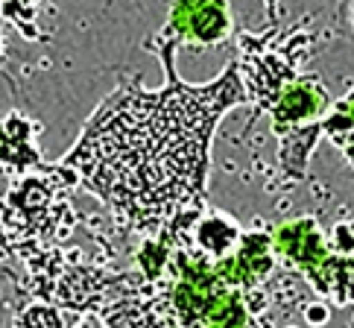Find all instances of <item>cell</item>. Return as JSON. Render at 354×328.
Segmentation results:
<instances>
[{
    "label": "cell",
    "mask_w": 354,
    "mask_h": 328,
    "mask_svg": "<svg viewBox=\"0 0 354 328\" xmlns=\"http://www.w3.org/2000/svg\"><path fill=\"white\" fill-rule=\"evenodd\" d=\"M305 317H308V322H313V325H322V322H328V308L310 305V308L305 311Z\"/></svg>",
    "instance_id": "cell-13"
},
{
    "label": "cell",
    "mask_w": 354,
    "mask_h": 328,
    "mask_svg": "<svg viewBox=\"0 0 354 328\" xmlns=\"http://www.w3.org/2000/svg\"><path fill=\"white\" fill-rule=\"evenodd\" d=\"M232 30V6L223 0H182L170 9V24L164 35L179 47L182 42L217 44Z\"/></svg>",
    "instance_id": "cell-4"
},
{
    "label": "cell",
    "mask_w": 354,
    "mask_h": 328,
    "mask_svg": "<svg viewBox=\"0 0 354 328\" xmlns=\"http://www.w3.org/2000/svg\"><path fill=\"white\" fill-rule=\"evenodd\" d=\"M270 241H272V255H281L287 264H293L296 270L305 273V279H310L322 267L328 255H334L313 217L281 223L275 232H270Z\"/></svg>",
    "instance_id": "cell-5"
},
{
    "label": "cell",
    "mask_w": 354,
    "mask_h": 328,
    "mask_svg": "<svg viewBox=\"0 0 354 328\" xmlns=\"http://www.w3.org/2000/svg\"><path fill=\"white\" fill-rule=\"evenodd\" d=\"M153 47L167 68V85L156 91L118 88L88 120L65 167L135 229L187 244L205 211L214 123L249 97L237 62H229L220 80L187 85L173 71L176 44L161 33Z\"/></svg>",
    "instance_id": "cell-1"
},
{
    "label": "cell",
    "mask_w": 354,
    "mask_h": 328,
    "mask_svg": "<svg viewBox=\"0 0 354 328\" xmlns=\"http://www.w3.org/2000/svg\"><path fill=\"white\" fill-rule=\"evenodd\" d=\"M59 176L62 167L41 176L27 173L6 191L0 214H3V232L12 237L9 249L30 252L35 249V244H47L56 237V232L62 229L59 220L68 208L59 199Z\"/></svg>",
    "instance_id": "cell-2"
},
{
    "label": "cell",
    "mask_w": 354,
    "mask_h": 328,
    "mask_svg": "<svg viewBox=\"0 0 354 328\" xmlns=\"http://www.w3.org/2000/svg\"><path fill=\"white\" fill-rule=\"evenodd\" d=\"M103 320L109 322V328H173L164 313L158 311V305L153 299H147L144 293L129 296V299H118L115 305L103 308Z\"/></svg>",
    "instance_id": "cell-8"
},
{
    "label": "cell",
    "mask_w": 354,
    "mask_h": 328,
    "mask_svg": "<svg viewBox=\"0 0 354 328\" xmlns=\"http://www.w3.org/2000/svg\"><path fill=\"white\" fill-rule=\"evenodd\" d=\"M0 164L15 173L41 164L35 149V126L21 111H9L6 118H0Z\"/></svg>",
    "instance_id": "cell-6"
},
{
    "label": "cell",
    "mask_w": 354,
    "mask_h": 328,
    "mask_svg": "<svg viewBox=\"0 0 354 328\" xmlns=\"http://www.w3.org/2000/svg\"><path fill=\"white\" fill-rule=\"evenodd\" d=\"M240 226L229 217V214L220 211H202L194 229H191V246L199 252L202 258L208 261H220L229 258L240 244Z\"/></svg>",
    "instance_id": "cell-7"
},
{
    "label": "cell",
    "mask_w": 354,
    "mask_h": 328,
    "mask_svg": "<svg viewBox=\"0 0 354 328\" xmlns=\"http://www.w3.org/2000/svg\"><path fill=\"white\" fill-rule=\"evenodd\" d=\"M232 255L237 258V264L243 267V273L249 275V282L255 287H261V282L267 279V275L272 273V267H275L270 232H243Z\"/></svg>",
    "instance_id": "cell-9"
},
{
    "label": "cell",
    "mask_w": 354,
    "mask_h": 328,
    "mask_svg": "<svg viewBox=\"0 0 354 328\" xmlns=\"http://www.w3.org/2000/svg\"><path fill=\"white\" fill-rule=\"evenodd\" d=\"M319 126H322V132L331 138L334 144L343 147L346 158H351V94H346L339 103L328 106V111L322 115Z\"/></svg>",
    "instance_id": "cell-10"
},
{
    "label": "cell",
    "mask_w": 354,
    "mask_h": 328,
    "mask_svg": "<svg viewBox=\"0 0 354 328\" xmlns=\"http://www.w3.org/2000/svg\"><path fill=\"white\" fill-rule=\"evenodd\" d=\"M328 249L339 258H351V223L348 220L331 229V244H328Z\"/></svg>",
    "instance_id": "cell-12"
},
{
    "label": "cell",
    "mask_w": 354,
    "mask_h": 328,
    "mask_svg": "<svg viewBox=\"0 0 354 328\" xmlns=\"http://www.w3.org/2000/svg\"><path fill=\"white\" fill-rule=\"evenodd\" d=\"M328 106H331V97H328L319 77H313V73H299V77L270 103L267 115H272V132L281 138L293 129H301V126L319 123L322 115L328 111Z\"/></svg>",
    "instance_id": "cell-3"
},
{
    "label": "cell",
    "mask_w": 354,
    "mask_h": 328,
    "mask_svg": "<svg viewBox=\"0 0 354 328\" xmlns=\"http://www.w3.org/2000/svg\"><path fill=\"white\" fill-rule=\"evenodd\" d=\"M18 328H65L56 308L50 305H32L24 311V317L18 320Z\"/></svg>",
    "instance_id": "cell-11"
}]
</instances>
